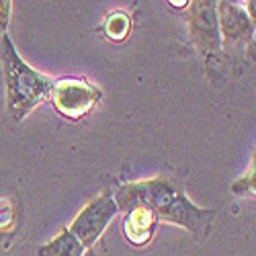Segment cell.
Returning a JSON list of instances; mask_svg holds the SVG:
<instances>
[{
	"label": "cell",
	"instance_id": "7",
	"mask_svg": "<svg viewBox=\"0 0 256 256\" xmlns=\"http://www.w3.org/2000/svg\"><path fill=\"white\" fill-rule=\"evenodd\" d=\"M156 216L152 209L148 207H134L132 211H127L125 218V236L132 244L142 246L152 238V232L156 228Z\"/></svg>",
	"mask_w": 256,
	"mask_h": 256
},
{
	"label": "cell",
	"instance_id": "8",
	"mask_svg": "<svg viewBox=\"0 0 256 256\" xmlns=\"http://www.w3.org/2000/svg\"><path fill=\"white\" fill-rule=\"evenodd\" d=\"M82 254H84V246L76 240V236L68 228H64L52 242L39 248V256H82Z\"/></svg>",
	"mask_w": 256,
	"mask_h": 256
},
{
	"label": "cell",
	"instance_id": "2",
	"mask_svg": "<svg viewBox=\"0 0 256 256\" xmlns=\"http://www.w3.org/2000/svg\"><path fill=\"white\" fill-rule=\"evenodd\" d=\"M100 96L102 92L94 84L84 82V80H72V78L58 80L52 90L56 109L66 119H72V121L88 115L100 100Z\"/></svg>",
	"mask_w": 256,
	"mask_h": 256
},
{
	"label": "cell",
	"instance_id": "5",
	"mask_svg": "<svg viewBox=\"0 0 256 256\" xmlns=\"http://www.w3.org/2000/svg\"><path fill=\"white\" fill-rule=\"evenodd\" d=\"M190 35L203 52H216L220 48V25L216 2H193L190 6Z\"/></svg>",
	"mask_w": 256,
	"mask_h": 256
},
{
	"label": "cell",
	"instance_id": "3",
	"mask_svg": "<svg viewBox=\"0 0 256 256\" xmlns=\"http://www.w3.org/2000/svg\"><path fill=\"white\" fill-rule=\"evenodd\" d=\"M117 205L113 195L104 193L100 197H96L94 201H90L86 207H84L78 218L72 222L70 232L76 236V240L84 246V248H92L96 244V240L102 236V232L106 230L113 222V218L117 216Z\"/></svg>",
	"mask_w": 256,
	"mask_h": 256
},
{
	"label": "cell",
	"instance_id": "6",
	"mask_svg": "<svg viewBox=\"0 0 256 256\" xmlns=\"http://www.w3.org/2000/svg\"><path fill=\"white\" fill-rule=\"evenodd\" d=\"M218 25L222 27L224 37L238 41V39H248L254 33L252 20L246 16V12L232 4V2H220L218 6Z\"/></svg>",
	"mask_w": 256,
	"mask_h": 256
},
{
	"label": "cell",
	"instance_id": "11",
	"mask_svg": "<svg viewBox=\"0 0 256 256\" xmlns=\"http://www.w3.org/2000/svg\"><path fill=\"white\" fill-rule=\"evenodd\" d=\"M8 10H10V2H0V25L2 27L8 18Z\"/></svg>",
	"mask_w": 256,
	"mask_h": 256
},
{
	"label": "cell",
	"instance_id": "10",
	"mask_svg": "<svg viewBox=\"0 0 256 256\" xmlns=\"http://www.w3.org/2000/svg\"><path fill=\"white\" fill-rule=\"evenodd\" d=\"M12 218H14V211H12V205L4 199H0V230L2 228H8L12 224Z\"/></svg>",
	"mask_w": 256,
	"mask_h": 256
},
{
	"label": "cell",
	"instance_id": "4",
	"mask_svg": "<svg viewBox=\"0 0 256 256\" xmlns=\"http://www.w3.org/2000/svg\"><path fill=\"white\" fill-rule=\"evenodd\" d=\"M213 216H216V211L213 209H201V207L190 203L184 193H180V195H176L172 201H170L164 209H160L156 213V220L182 226V228L190 230L193 234H197V236H205V234L209 232Z\"/></svg>",
	"mask_w": 256,
	"mask_h": 256
},
{
	"label": "cell",
	"instance_id": "9",
	"mask_svg": "<svg viewBox=\"0 0 256 256\" xmlns=\"http://www.w3.org/2000/svg\"><path fill=\"white\" fill-rule=\"evenodd\" d=\"M130 29H132V20L125 12H113L104 23V33L113 41H123L130 35Z\"/></svg>",
	"mask_w": 256,
	"mask_h": 256
},
{
	"label": "cell",
	"instance_id": "1",
	"mask_svg": "<svg viewBox=\"0 0 256 256\" xmlns=\"http://www.w3.org/2000/svg\"><path fill=\"white\" fill-rule=\"evenodd\" d=\"M2 46H4L2 60L6 74V102L10 115L18 121L52 94L56 82L44 74H39L27 62L20 60L14 46L10 44L8 35H4Z\"/></svg>",
	"mask_w": 256,
	"mask_h": 256
}]
</instances>
